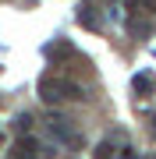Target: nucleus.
<instances>
[{
    "mask_svg": "<svg viewBox=\"0 0 156 159\" xmlns=\"http://www.w3.org/2000/svg\"><path fill=\"white\" fill-rule=\"evenodd\" d=\"M39 99L46 102H60V99H82V89L75 85V81H64V78H43L39 81Z\"/></svg>",
    "mask_w": 156,
    "mask_h": 159,
    "instance_id": "nucleus-1",
    "label": "nucleus"
},
{
    "mask_svg": "<svg viewBox=\"0 0 156 159\" xmlns=\"http://www.w3.org/2000/svg\"><path fill=\"white\" fill-rule=\"evenodd\" d=\"M50 134L57 138V142H64V145H78V131L64 117H50Z\"/></svg>",
    "mask_w": 156,
    "mask_h": 159,
    "instance_id": "nucleus-2",
    "label": "nucleus"
},
{
    "mask_svg": "<svg viewBox=\"0 0 156 159\" xmlns=\"http://www.w3.org/2000/svg\"><path fill=\"white\" fill-rule=\"evenodd\" d=\"M131 89L142 92V96H153V92H156V74H153V71H139V74L131 78Z\"/></svg>",
    "mask_w": 156,
    "mask_h": 159,
    "instance_id": "nucleus-3",
    "label": "nucleus"
},
{
    "mask_svg": "<svg viewBox=\"0 0 156 159\" xmlns=\"http://www.w3.org/2000/svg\"><path fill=\"white\" fill-rule=\"evenodd\" d=\"M78 25H85V29H99V18H96V11L92 7H78Z\"/></svg>",
    "mask_w": 156,
    "mask_h": 159,
    "instance_id": "nucleus-4",
    "label": "nucleus"
},
{
    "mask_svg": "<svg viewBox=\"0 0 156 159\" xmlns=\"http://www.w3.org/2000/svg\"><path fill=\"white\" fill-rule=\"evenodd\" d=\"M46 57H71V43L68 39H57L46 46Z\"/></svg>",
    "mask_w": 156,
    "mask_h": 159,
    "instance_id": "nucleus-5",
    "label": "nucleus"
},
{
    "mask_svg": "<svg viewBox=\"0 0 156 159\" xmlns=\"http://www.w3.org/2000/svg\"><path fill=\"white\" fill-rule=\"evenodd\" d=\"M96 159H117L114 142H99V145H96Z\"/></svg>",
    "mask_w": 156,
    "mask_h": 159,
    "instance_id": "nucleus-6",
    "label": "nucleus"
},
{
    "mask_svg": "<svg viewBox=\"0 0 156 159\" xmlns=\"http://www.w3.org/2000/svg\"><path fill=\"white\" fill-rule=\"evenodd\" d=\"M29 127H32V117L21 113V117H18V131H25V134H29Z\"/></svg>",
    "mask_w": 156,
    "mask_h": 159,
    "instance_id": "nucleus-7",
    "label": "nucleus"
},
{
    "mask_svg": "<svg viewBox=\"0 0 156 159\" xmlns=\"http://www.w3.org/2000/svg\"><path fill=\"white\" fill-rule=\"evenodd\" d=\"M153 159H156V156H153Z\"/></svg>",
    "mask_w": 156,
    "mask_h": 159,
    "instance_id": "nucleus-8",
    "label": "nucleus"
}]
</instances>
